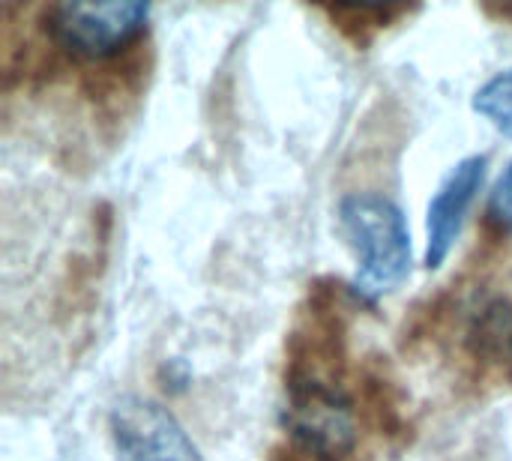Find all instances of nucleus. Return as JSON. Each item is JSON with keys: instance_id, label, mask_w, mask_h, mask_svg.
Here are the masks:
<instances>
[{"instance_id": "f257e3e1", "label": "nucleus", "mask_w": 512, "mask_h": 461, "mask_svg": "<svg viewBox=\"0 0 512 461\" xmlns=\"http://www.w3.org/2000/svg\"><path fill=\"white\" fill-rule=\"evenodd\" d=\"M342 231L357 255L354 288L378 300L411 273V231L402 207L381 192H351L339 201Z\"/></svg>"}, {"instance_id": "f03ea898", "label": "nucleus", "mask_w": 512, "mask_h": 461, "mask_svg": "<svg viewBox=\"0 0 512 461\" xmlns=\"http://www.w3.org/2000/svg\"><path fill=\"white\" fill-rule=\"evenodd\" d=\"M282 423L294 438V444L306 450L312 459L339 461L357 444L354 405L342 387L324 378L297 375L288 384Z\"/></svg>"}, {"instance_id": "7ed1b4c3", "label": "nucleus", "mask_w": 512, "mask_h": 461, "mask_svg": "<svg viewBox=\"0 0 512 461\" xmlns=\"http://www.w3.org/2000/svg\"><path fill=\"white\" fill-rule=\"evenodd\" d=\"M150 6L138 0L111 3H57L48 9L51 39L81 60H108L141 39Z\"/></svg>"}, {"instance_id": "20e7f679", "label": "nucleus", "mask_w": 512, "mask_h": 461, "mask_svg": "<svg viewBox=\"0 0 512 461\" xmlns=\"http://www.w3.org/2000/svg\"><path fill=\"white\" fill-rule=\"evenodd\" d=\"M117 461H204L183 423L159 402L123 396L108 414Z\"/></svg>"}, {"instance_id": "39448f33", "label": "nucleus", "mask_w": 512, "mask_h": 461, "mask_svg": "<svg viewBox=\"0 0 512 461\" xmlns=\"http://www.w3.org/2000/svg\"><path fill=\"white\" fill-rule=\"evenodd\" d=\"M486 168H489V159L483 153H474L462 159L432 195L429 216H426V267L429 270H438L453 252L462 234L465 216L477 192L486 183Z\"/></svg>"}, {"instance_id": "423d86ee", "label": "nucleus", "mask_w": 512, "mask_h": 461, "mask_svg": "<svg viewBox=\"0 0 512 461\" xmlns=\"http://www.w3.org/2000/svg\"><path fill=\"white\" fill-rule=\"evenodd\" d=\"M474 111L483 114L495 129H501L512 138V66L495 72L474 93Z\"/></svg>"}, {"instance_id": "0eeeda50", "label": "nucleus", "mask_w": 512, "mask_h": 461, "mask_svg": "<svg viewBox=\"0 0 512 461\" xmlns=\"http://www.w3.org/2000/svg\"><path fill=\"white\" fill-rule=\"evenodd\" d=\"M474 336L480 339V351H489V354H504L512 342V309H507L504 300H495L489 306H483L480 318H477V327H474Z\"/></svg>"}, {"instance_id": "6e6552de", "label": "nucleus", "mask_w": 512, "mask_h": 461, "mask_svg": "<svg viewBox=\"0 0 512 461\" xmlns=\"http://www.w3.org/2000/svg\"><path fill=\"white\" fill-rule=\"evenodd\" d=\"M489 210L495 216V222L512 234V162L504 168V174L498 177L495 189H492V201H489Z\"/></svg>"}]
</instances>
